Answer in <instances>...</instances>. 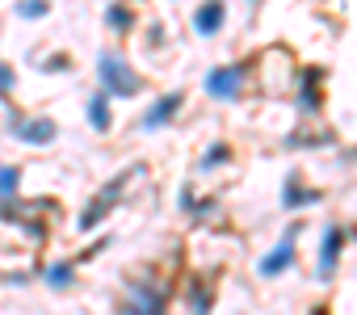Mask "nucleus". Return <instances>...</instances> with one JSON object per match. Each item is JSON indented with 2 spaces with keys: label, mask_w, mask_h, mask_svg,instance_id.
Segmentation results:
<instances>
[{
  "label": "nucleus",
  "mask_w": 357,
  "mask_h": 315,
  "mask_svg": "<svg viewBox=\"0 0 357 315\" xmlns=\"http://www.w3.org/2000/svg\"><path fill=\"white\" fill-rule=\"evenodd\" d=\"M219 17H223V9H219V5H206V13L198 17V30H206V34H211V30L219 26Z\"/></svg>",
  "instance_id": "4"
},
{
  "label": "nucleus",
  "mask_w": 357,
  "mask_h": 315,
  "mask_svg": "<svg viewBox=\"0 0 357 315\" xmlns=\"http://www.w3.org/2000/svg\"><path fill=\"white\" fill-rule=\"evenodd\" d=\"M206 89H211L215 97H231V93H236V72H215V76L206 80Z\"/></svg>",
  "instance_id": "1"
},
{
  "label": "nucleus",
  "mask_w": 357,
  "mask_h": 315,
  "mask_svg": "<svg viewBox=\"0 0 357 315\" xmlns=\"http://www.w3.org/2000/svg\"><path fill=\"white\" fill-rule=\"evenodd\" d=\"M286 261H290V244H282V248H278V252H273L269 261H261V273H278V269H282Z\"/></svg>",
  "instance_id": "3"
},
{
  "label": "nucleus",
  "mask_w": 357,
  "mask_h": 315,
  "mask_svg": "<svg viewBox=\"0 0 357 315\" xmlns=\"http://www.w3.org/2000/svg\"><path fill=\"white\" fill-rule=\"evenodd\" d=\"M172 105H176V97H168V101H160V105H155V114L147 118V126H155L160 118H168V114H172Z\"/></svg>",
  "instance_id": "5"
},
{
  "label": "nucleus",
  "mask_w": 357,
  "mask_h": 315,
  "mask_svg": "<svg viewBox=\"0 0 357 315\" xmlns=\"http://www.w3.org/2000/svg\"><path fill=\"white\" fill-rule=\"evenodd\" d=\"M105 72H109V84H114L118 93H130V89H135V80L122 72V63H118V59H105Z\"/></svg>",
  "instance_id": "2"
},
{
  "label": "nucleus",
  "mask_w": 357,
  "mask_h": 315,
  "mask_svg": "<svg viewBox=\"0 0 357 315\" xmlns=\"http://www.w3.org/2000/svg\"><path fill=\"white\" fill-rule=\"evenodd\" d=\"M93 122L105 126V101H93Z\"/></svg>",
  "instance_id": "7"
},
{
  "label": "nucleus",
  "mask_w": 357,
  "mask_h": 315,
  "mask_svg": "<svg viewBox=\"0 0 357 315\" xmlns=\"http://www.w3.org/2000/svg\"><path fill=\"white\" fill-rule=\"evenodd\" d=\"M26 135H34V139H51V122H38V126H26Z\"/></svg>",
  "instance_id": "6"
}]
</instances>
